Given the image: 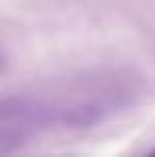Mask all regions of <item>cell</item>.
<instances>
[{
  "label": "cell",
  "instance_id": "obj_1",
  "mask_svg": "<svg viewBox=\"0 0 155 157\" xmlns=\"http://www.w3.org/2000/svg\"><path fill=\"white\" fill-rule=\"evenodd\" d=\"M0 123H22L30 127H46L60 123V109L38 98L10 96L0 98Z\"/></svg>",
  "mask_w": 155,
  "mask_h": 157
},
{
  "label": "cell",
  "instance_id": "obj_2",
  "mask_svg": "<svg viewBox=\"0 0 155 157\" xmlns=\"http://www.w3.org/2000/svg\"><path fill=\"white\" fill-rule=\"evenodd\" d=\"M30 139L26 125L22 127H0V155H8L22 149Z\"/></svg>",
  "mask_w": 155,
  "mask_h": 157
},
{
  "label": "cell",
  "instance_id": "obj_3",
  "mask_svg": "<svg viewBox=\"0 0 155 157\" xmlns=\"http://www.w3.org/2000/svg\"><path fill=\"white\" fill-rule=\"evenodd\" d=\"M151 155H155V149H153V151H151Z\"/></svg>",
  "mask_w": 155,
  "mask_h": 157
},
{
  "label": "cell",
  "instance_id": "obj_4",
  "mask_svg": "<svg viewBox=\"0 0 155 157\" xmlns=\"http://www.w3.org/2000/svg\"><path fill=\"white\" fill-rule=\"evenodd\" d=\"M0 64H2V60H0Z\"/></svg>",
  "mask_w": 155,
  "mask_h": 157
}]
</instances>
